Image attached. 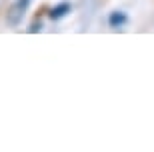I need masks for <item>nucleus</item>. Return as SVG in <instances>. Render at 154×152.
<instances>
[{"label": "nucleus", "mask_w": 154, "mask_h": 152, "mask_svg": "<svg viewBox=\"0 0 154 152\" xmlns=\"http://www.w3.org/2000/svg\"><path fill=\"white\" fill-rule=\"evenodd\" d=\"M30 2H32V0H18L16 4L10 8V12H8V22H10L12 26H16V24L22 20L24 12H26V8H28Z\"/></svg>", "instance_id": "obj_1"}, {"label": "nucleus", "mask_w": 154, "mask_h": 152, "mask_svg": "<svg viewBox=\"0 0 154 152\" xmlns=\"http://www.w3.org/2000/svg\"><path fill=\"white\" fill-rule=\"evenodd\" d=\"M68 12H70V4L68 2H62V4L54 6V8L50 10V18L52 20H60V18H64Z\"/></svg>", "instance_id": "obj_2"}, {"label": "nucleus", "mask_w": 154, "mask_h": 152, "mask_svg": "<svg viewBox=\"0 0 154 152\" xmlns=\"http://www.w3.org/2000/svg\"><path fill=\"white\" fill-rule=\"evenodd\" d=\"M108 22H110L112 28H118V26H122V24L126 22V14L124 12H112L110 18H108Z\"/></svg>", "instance_id": "obj_3"}]
</instances>
